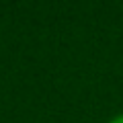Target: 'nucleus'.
Here are the masks:
<instances>
[{"label":"nucleus","instance_id":"nucleus-1","mask_svg":"<svg viewBox=\"0 0 123 123\" xmlns=\"http://www.w3.org/2000/svg\"><path fill=\"white\" fill-rule=\"evenodd\" d=\"M109 123H123V113H121V115H117V117H113Z\"/></svg>","mask_w":123,"mask_h":123}]
</instances>
